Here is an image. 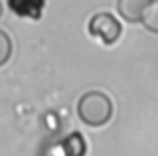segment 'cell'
Wrapping results in <instances>:
<instances>
[{
	"mask_svg": "<svg viewBox=\"0 0 158 156\" xmlns=\"http://www.w3.org/2000/svg\"><path fill=\"white\" fill-rule=\"evenodd\" d=\"M77 116L85 126L99 128L106 126L114 116V103L110 95L103 91H87L77 101Z\"/></svg>",
	"mask_w": 158,
	"mask_h": 156,
	"instance_id": "cell-1",
	"label": "cell"
},
{
	"mask_svg": "<svg viewBox=\"0 0 158 156\" xmlns=\"http://www.w3.org/2000/svg\"><path fill=\"white\" fill-rule=\"evenodd\" d=\"M87 31L103 45H114L122 35V23L112 12H95L87 23Z\"/></svg>",
	"mask_w": 158,
	"mask_h": 156,
	"instance_id": "cell-2",
	"label": "cell"
},
{
	"mask_svg": "<svg viewBox=\"0 0 158 156\" xmlns=\"http://www.w3.org/2000/svg\"><path fill=\"white\" fill-rule=\"evenodd\" d=\"M154 0H118L116 2V10L126 23H132V24H138L142 23L146 10L150 8Z\"/></svg>",
	"mask_w": 158,
	"mask_h": 156,
	"instance_id": "cell-3",
	"label": "cell"
},
{
	"mask_svg": "<svg viewBox=\"0 0 158 156\" xmlns=\"http://www.w3.org/2000/svg\"><path fill=\"white\" fill-rule=\"evenodd\" d=\"M8 6L14 14L27 16V19H39L45 8V0H8Z\"/></svg>",
	"mask_w": 158,
	"mask_h": 156,
	"instance_id": "cell-4",
	"label": "cell"
},
{
	"mask_svg": "<svg viewBox=\"0 0 158 156\" xmlns=\"http://www.w3.org/2000/svg\"><path fill=\"white\" fill-rule=\"evenodd\" d=\"M63 152L65 156H83L85 154V140L81 134L73 132L63 140Z\"/></svg>",
	"mask_w": 158,
	"mask_h": 156,
	"instance_id": "cell-5",
	"label": "cell"
},
{
	"mask_svg": "<svg viewBox=\"0 0 158 156\" xmlns=\"http://www.w3.org/2000/svg\"><path fill=\"white\" fill-rule=\"evenodd\" d=\"M142 24L152 35H158V0H154L152 4H150V8L146 10L144 19H142Z\"/></svg>",
	"mask_w": 158,
	"mask_h": 156,
	"instance_id": "cell-6",
	"label": "cell"
},
{
	"mask_svg": "<svg viewBox=\"0 0 158 156\" xmlns=\"http://www.w3.org/2000/svg\"><path fill=\"white\" fill-rule=\"evenodd\" d=\"M12 57V39L8 37V32L0 28V67L6 65Z\"/></svg>",
	"mask_w": 158,
	"mask_h": 156,
	"instance_id": "cell-7",
	"label": "cell"
},
{
	"mask_svg": "<svg viewBox=\"0 0 158 156\" xmlns=\"http://www.w3.org/2000/svg\"><path fill=\"white\" fill-rule=\"evenodd\" d=\"M2 12H4V6H2V2H0V16H2Z\"/></svg>",
	"mask_w": 158,
	"mask_h": 156,
	"instance_id": "cell-8",
	"label": "cell"
}]
</instances>
